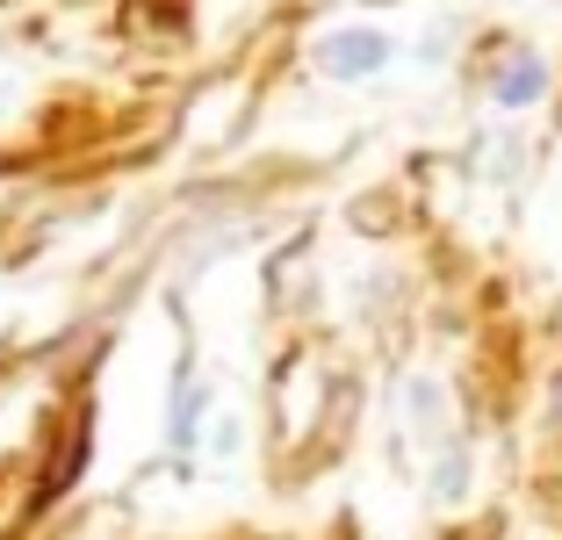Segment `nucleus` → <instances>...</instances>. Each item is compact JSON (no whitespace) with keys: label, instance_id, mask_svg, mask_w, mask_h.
Instances as JSON below:
<instances>
[{"label":"nucleus","instance_id":"obj_1","mask_svg":"<svg viewBox=\"0 0 562 540\" xmlns=\"http://www.w3.org/2000/svg\"><path fill=\"white\" fill-rule=\"evenodd\" d=\"M339 50V66H368V58H382V44H368V36H353V44H331Z\"/></svg>","mask_w":562,"mask_h":540}]
</instances>
